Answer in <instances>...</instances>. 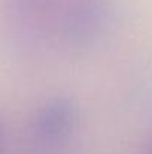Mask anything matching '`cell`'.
I'll return each mask as SVG.
<instances>
[{"instance_id":"6da1fadb","label":"cell","mask_w":152,"mask_h":154,"mask_svg":"<svg viewBox=\"0 0 152 154\" xmlns=\"http://www.w3.org/2000/svg\"><path fill=\"white\" fill-rule=\"evenodd\" d=\"M107 5L104 0H78L67 18V36L75 42H88L106 24Z\"/></svg>"},{"instance_id":"7a4b0ae2","label":"cell","mask_w":152,"mask_h":154,"mask_svg":"<svg viewBox=\"0 0 152 154\" xmlns=\"http://www.w3.org/2000/svg\"><path fill=\"white\" fill-rule=\"evenodd\" d=\"M78 121V109L67 99L48 102L36 115V132L43 139H60L70 133Z\"/></svg>"},{"instance_id":"3957f363","label":"cell","mask_w":152,"mask_h":154,"mask_svg":"<svg viewBox=\"0 0 152 154\" xmlns=\"http://www.w3.org/2000/svg\"><path fill=\"white\" fill-rule=\"evenodd\" d=\"M142 154H152V139H151V142L146 145V148H145V151Z\"/></svg>"},{"instance_id":"277c9868","label":"cell","mask_w":152,"mask_h":154,"mask_svg":"<svg viewBox=\"0 0 152 154\" xmlns=\"http://www.w3.org/2000/svg\"><path fill=\"white\" fill-rule=\"evenodd\" d=\"M0 142H1V126H0Z\"/></svg>"}]
</instances>
